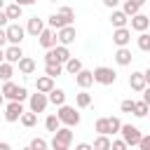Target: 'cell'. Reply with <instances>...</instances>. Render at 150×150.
<instances>
[{"mask_svg": "<svg viewBox=\"0 0 150 150\" xmlns=\"http://www.w3.org/2000/svg\"><path fill=\"white\" fill-rule=\"evenodd\" d=\"M49 28H54V30H61V28H66V26H73V21H75V12H73V7H61L56 14H52L49 19Z\"/></svg>", "mask_w": 150, "mask_h": 150, "instance_id": "6da1fadb", "label": "cell"}, {"mask_svg": "<svg viewBox=\"0 0 150 150\" xmlns=\"http://www.w3.org/2000/svg\"><path fill=\"white\" fill-rule=\"evenodd\" d=\"M0 94H2L5 98H9V101H19V103H23V101H26V98L30 96L26 87H21V84H14L12 80H7V82L2 84Z\"/></svg>", "mask_w": 150, "mask_h": 150, "instance_id": "7a4b0ae2", "label": "cell"}, {"mask_svg": "<svg viewBox=\"0 0 150 150\" xmlns=\"http://www.w3.org/2000/svg\"><path fill=\"white\" fill-rule=\"evenodd\" d=\"M70 143H73V131L70 127H61L59 131H54L52 141H49V148L52 150H70Z\"/></svg>", "mask_w": 150, "mask_h": 150, "instance_id": "3957f363", "label": "cell"}, {"mask_svg": "<svg viewBox=\"0 0 150 150\" xmlns=\"http://www.w3.org/2000/svg\"><path fill=\"white\" fill-rule=\"evenodd\" d=\"M56 117H59V122L63 124V127H77L80 124V112L75 110V105H59V110H56Z\"/></svg>", "mask_w": 150, "mask_h": 150, "instance_id": "277c9868", "label": "cell"}, {"mask_svg": "<svg viewBox=\"0 0 150 150\" xmlns=\"http://www.w3.org/2000/svg\"><path fill=\"white\" fill-rule=\"evenodd\" d=\"M91 75H94V82H98V84H103V87H110V84L117 82V73H115L112 68H108V66H98V68H94Z\"/></svg>", "mask_w": 150, "mask_h": 150, "instance_id": "5b68a950", "label": "cell"}, {"mask_svg": "<svg viewBox=\"0 0 150 150\" xmlns=\"http://www.w3.org/2000/svg\"><path fill=\"white\" fill-rule=\"evenodd\" d=\"M70 59V49L68 47H63V45H56L54 49H47V54H45V63H66Z\"/></svg>", "mask_w": 150, "mask_h": 150, "instance_id": "8992f818", "label": "cell"}, {"mask_svg": "<svg viewBox=\"0 0 150 150\" xmlns=\"http://www.w3.org/2000/svg\"><path fill=\"white\" fill-rule=\"evenodd\" d=\"M120 134H122V141L127 143V148H134V145H138V143H141V138H143L141 129H138V127H134V124H122Z\"/></svg>", "mask_w": 150, "mask_h": 150, "instance_id": "52a82bcc", "label": "cell"}, {"mask_svg": "<svg viewBox=\"0 0 150 150\" xmlns=\"http://www.w3.org/2000/svg\"><path fill=\"white\" fill-rule=\"evenodd\" d=\"M47 105H49V101H47V94H40V91H35V94H30L28 96V108H30V112H45L47 110Z\"/></svg>", "mask_w": 150, "mask_h": 150, "instance_id": "ba28073f", "label": "cell"}, {"mask_svg": "<svg viewBox=\"0 0 150 150\" xmlns=\"http://www.w3.org/2000/svg\"><path fill=\"white\" fill-rule=\"evenodd\" d=\"M5 33H7V42H9V45H19V47H21L23 35H26V28H23V26H19V23H9V26L5 28Z\"/></svg>", "mask_w": 150, "mask_h": 150, "instance_id": "9c48e42d", "label": "cell"}, {"mask_svg": "<svg viewBox=\"0 0 150 150\" xmlns=\"http://www.w3.org/2000/svg\"><path fill=\"white\" fill-rule=\"evenodd\" d=\"M23 112H26V110H23V103H19V101H9V103L5 105V120H7L9 124H12V122H19Z\"/></svg>", "mask_w": 150, "mask_h": 150, "instance_id": "30bf717a", "label": "cell"}, {"mask_svg": "<svg viewBox=\"0 0 150 150\" xmlns=\"http://www.w3.org/2000/svg\"><path fill=\"white\" fill-rule=\"evenodd\" d=\"M75 38H77V30H75V26H66V28L56 30V40H59V45H63V47L73 45V42H75Z\"/></svg>", "mask_w": 150, "mask_h": 150, "instance_id": "8fae6325", "label": "cell"}, {"mask_svg": "<svg viewBox=\"0 0 150 150\" xmlns=\"http://www.w3.org/2000/svg\"><path fill=\"white\" fill-rule=\"evenodd\" d=\"M38 42L42 49H54L56 47V30L54 28H45L40 35H38Z\"/></svg>", "mask_w": 150, "mask_h": 150, "instance_id": "7c38bea8", "label": "cell"}, {"mask_svg": "<svg viewBox=\"0 0 150 150\" xmlns=\"http://www.w3.org/2000/svg\"><path fill=\"white\" fill-rule=\"evenodd\" d=\"M129 21H131V28H129V30H138V33H145L148 26H150V16H145V14H141V12H138L136 16H131Z\"/></svg>", "mask_w": 150, "mask_h": 150, "instance_id": "4fadbf2b", "label": "cell"}, {"mask_svg": "<svg viewBox=\"0 0 150 150\" xmlns=\"http://www.w3.org/2000/svg\"><path fill=\"white\" fill-rule=\"evenodd\" d=\"M112 42H115L117 47H127V45L131 42V30H129V28H115V30H112Z\"/></svg>", "mask_w": 150, "mask_h": 150, "instance_id": "5bb4252c", "label": "cell"}, {"mask_svg": "<svg viewBox=\"0 0 150 150\" xmlns=\"http://www.w3.org/2000/svg\"><path fill=\"white\" fill-rule=\"evenodd\" d=\"M21 59H23V49H21L19 45H9V47L5 49V61H7V63H14V66H16Z\"/></svg>", "mask_w": 150, "mask_h": 150, "instance_id": "9a60e30c", "label": "cell"}, {"mask_svg": "<svg viewBox=\"0 0 150 150\" xmlns=\"http://www.w3.org/2000/svg\"><path fill=\"white\" fill-rule=\"evenodd\" d=\"M75 84L80 87V89H89L91 84H94V75H91V70H80L77 75H75Z\"/></svg>", "mask_w": 150, "mask_h": 150, "instance_id": "2e32d148", "label": "cell"}, {"mask_svg": "<svg viewBox=\"0 0 150 150\" xmlns=\"http://www.w3.org/2000/svg\"><path fill=\"white\" fill-rule=\"evenodd\" d=\"M42 30H45V21H42V19H38V16L28 19V23H26V33H28V35L38 38V35H40Z\"/></svg>", "mask_w": 150, "mask_h": 150, "instance_id": "e0dca14e", "label": "cell"}, {"mask_svg": "<svg viewBox=\"0 0 150 150\" xmlns=\"http://www.w3.org/2000/svg\"><path fill=\"white\" fill-rule=\"evenodd\" d=\"M131 59H134V54H131L129 47H117V52H115V63L117 66H129Z\"/></svg>", "mask_w": 150, "mask_h": 150, "instance_id": "ac0fdd59", "label": "cell"}, {"mask_svg": "<svg viewBox=\"0 0 150 150\" xmlns=\"http://www.w3.org/2000/svg\"><path fill=\"white\" fill-rule=\"evenodd\" d=\"M110 23H112V28H127L129 16H127L122 9H112V14H110Z\"/></svg>", "mask_w": 150, "mask_h": 150, "instance_id": "d6986e66", "label": "cell"}, {"mask_svg": "<svg viewBox=\"0 0 150 150\" xmlns=\"http://www.w3.org/2000/svg\"><path fill=\"white\" fill-rule=\"evenodd\" d=\"M129 87L134 89V91H143L148 84H145V77H143V73L141 70H136V73H131L129 75Z\"/></svg>", "mask_w": 150, "mask_h": 150, "instance_id": "ffe728a7", "label": "cell"}, {"mask_svg": "<svg viewBox=\"0 0 150 150\" xmlns=\"http://www.w3.org/2000/svg\"><path fill=\"white\" fill-rule=\"evenodd\" d=\"M16 66H19V73H21V75H33V73H35V68H38V63H35L30 56H23Z\"/></svg>", "mask_w": 150, "mask_h": 150, "instance_id": "44dd1931", "label": "cell"}, {"mask_svg": "<svg viewBox=\"0 0 150 150\" xmlns=\"http://www.w3.org/2000/svg\"><path fill=\"white\" fill-rule=\"evenodd\" d=\"M35 89H38L40 94H49V91L54 89V80L47 77V75H40V77L35 80Z\"/></svg>", "mask_w": 150, "mask_h": 150, "instance_id": "7402d4cb", "label": "cell"}, {"mask_svg": "<svg viewBox=\"0 0 150 150\" xmlns=\"http://www.w3.org/2000/svg\"><path fill=\"white\" fill-rule=\"evenodd\" d=\"M82 68H84V66H82V61H80L77 56H70V59H68V61L63 63V70H66L68 75H77V73H80Z\"/></svg>", "mask_w": 150, "mask_h": 150, "instance_id": "603a6c76", "label": "cell"}, {"mask_svg": "<svg viewBox=\"0 0 150 150\" xmlns=\"http://www.w3.org/2000/svg\"><path fill=\"white\" fill-rule=\"evenodd\" d=\"M2 12L7 14V19H9V21H16V19H21L23 7H19L16 2H12V5H5V9H2Z\"/></svg>", "mask_w": 150, "mask_h": 150, "instance_id": "cb8c5ba5", "label": "cell"}, {"mask_svg": "<svg viewBox=\"0 0 150 150\" xmlns=\"http://www.w3.org/2000/svg\"><path fill=\"white\" fill-rule=\"evenodd\" d=\"M47 101H49V103H54V105H63V103H66V91L54 87V89L47 94Z\"/></svg>", "mask_w": 150, "mask_h": 150, "instance_id": "d4e9b609", "label": "cell"}, {"mask_svg": "<svg viewBox=\"0 0 150 150\" xmlns=\"http://www.w3.org/2000/svg\"><path fill=\"white\" fill-rule=\"evenodd\" d=\"M75 105L77 108H89L91 105V94L87 89H82L80 94H75Z\"/></svg>", "mask_w": 150, "mask_h": 150, "instance_id": "484cf974", "label": "cell"}, {"mask_svg": "<svg viewBox=\"0 0 150 150\" xmlns=\"http://www.w3.org/2000/svg\"><path fill=\"white\" fill-rule=\"evenodd\" d=\"M61 73H63V66H61V63H45V75H47V77L54 80V77H59Z\"/></svg>", "mask_w": 150, "mask_h": 150, "instance_id": "4316f807", "label": "cell"}, {"mask_svg": "<svg viewBox=\"0 0 150 150\" xmlns=\"http://www.w3.org/2000/svg\"><path fill=\"white\" fill-rule=\"evenodd\" d=\"M94 129L98 131V136H110V127H108V117H98L94 122Z\"/></svg>", "mask_w": 150, "mask_h": 150, "instance_id": "83f0119b", "label": "cell"}, {"mask_svg": "<svg viewBox=\"0 0 150 150\" xmlns=\"http://www.w3.org/2000/svg\"><path fill=\"white\" fill-rule=\"evenodd\" d=\"M12 75H14V63L2 61V63H0V80L7 82V80H12Z\"/></svg>", "mask_w": 150, "mask_h": 150, "instance_id": "f1b7e54d", "label": "cell"}, {"mask_svg": "<svg viewBox=\"0 0 150 150\" xmlns=\"http://www.w3.org/2000/svg\"><path fill=\"white\" fill-rule=\"evenodd\" d=\"M110 136H96L94 138V143H91V148L94 150H110Z\"/></svg>", "mask_w": 150, "mask_h": 150, "instance_id": "f546056e", "label": "cell"}, {"mask_svg": "<svg viewBox=\"0 0 150 150\" xmlns=\"http://www.w3.org/2000/svg\"><path fill=\"white\" fill-rule=\"evenodd\" d=\"M122 12H124V14L131 19V16H136V14L141 12V7H138L134 0H124V5H122Z\"/></svg>", "mask_w": 150, "mask_h": 150, "instance_id": "4dcf8cb0", "label": "cell"}, {"mask_svg": "<svg viewBox=\"0 0 150 150\" xmlns=\"http://www.w3.org/2000/svg\"><path fill=\"white\" fill-rule=\"evenodd\" d=\"M19 122H21L26 129H30V127H35V124H38V115H35V112H30V110H26V112L21 115V120H19Z\"/></svg>", "mask_w": 150, "mask_h": 150, "instance_id": "1f68e13d", "label": "cell"}, {"mask_svg": "<svg viewBox=\"0 0 150 150\" xmlns=\"http://www.w3.org/2000/svg\"><path fill=\"white\" fill-rule=\"evenodd\" d=\"M45 129H47V131H52V134H54V131H59V129H61L59 117H56V115H47V120H45Z\"/></svg>", "mask_w": 150, "mask_h": 150, "instance_id": "d6a6232c", "label": "cell"}, {"mask_svg": "<svg viewBox=\"0 0 150 150\" xmlns=\"http://www.w3.org/2000/svg\"><path fill=\"white\" fill-rule=\"evenodd\" d=\"M136 45H138V49H141V52H150V35H148V33H138Z\"/></svg>", "mask_w": 150, "mask_h": 150, "instance_id": "836d02e7", "label": "cell"}, {"mask_svg": "<svg viewBox=\"0 0 150 150\" xmlns=\"http://www.w3.org/2000/svg\"><path fill=\"white\" fill-rule=\"evenodd\" d=\"M148 103H143V101H134V115L136 117H145L148 115Z\"/></svg>", "mask_w": 150, "mask_h": 150, "instance_id": "e575fe53", "label": "cell"}, {"mask_svg": "<svg viewBox=\"0 0 150 150\" xmlns=\"http://www.w3.org/2000/svg\"><path fill=\"white\" fill-rule=\"evenodd\" d=\"M30 148H33V150H49V143H47L42 136H35V138L30 141Z\"/></svg>", "mask_w": 150, "mask_h": 150, "instance_id": "d590c367", "label": "cell"}, {"mask_svg": "<svg viewBox=\"0 0 150 150\" xmlns=\"http://www.w3.org/2000/svg\"><path fill=\"white\" fill-rule=\"evenodd\" d=\"M108 127H110V134H120V129H122L120 117H108Z\"/></svg>", "mask_w": 150, "mask_h": 150, "instance_id": "8d00e7d4", "label": "cell"}, {"mask_svg": "<svg viewBox=\"0 0 150 150\" xmlns=\"http://www.w3.org/2000/svg\"><path fill=\"white\" fill-rule=\"evenodd\" d=\"M120 110H122V112H134V101H131V98L122 101V103H120Z\"/></svg>", "mask_w": 150, "mask_h": 150, "instance_id": "74e56055", "label": "cell"}, {"mask_svg": "<svg viewBox=\"0 0 150 150\" xmlns=\"http://www.w3.org/2000/svg\"><path fill=\"white\" fill-rule=\"evenodd\" d=\"M110 150H129V148H127V143H124L122 138H115V141L110 143Z\"/></svg>", "mask_w": 150, "mask_h": 150, "instance_id": "f35d334b", "label": "cell"}, {"mask_svg": "<svg viewBox=\"0 0 150 150\" xmlns=\"http://www.w3.org/2000/svg\"><path fill=\"white\" fill-rule=\"evenodd\" d=\"M138 148H141V150H150V134L141 138V143H138Z\"/></svg>", "mask_w": 150, "mask_h": 150, "instance_id": "ab89813d", "label": "cell"}, {"mask_svg": "<svg viewBox=\"0 0 150 150\" xmlns=\"http://www.w3.org/2000/svg\"><path fill=\"white\" fill-rule=\"evenodd\" d=\"M7 26H9V19H7V14L0 9V28H7Z\"/></svg>", "mask_w": 150, "mask_h": 150, "instance_id": "60d3db41", "label": "cell"}, {"mask_svg": "<svg viewBox=\"0 0 150 150\" xmlns=\"http://www.w3.org/2000/svg\"><path fill=\"white\" fill-rule=\"evenodd\" d=\"M108 9H117V5H120V0H101Z\"/></svg>", "mask_w": 150, "mask_h": 150, "instance_id": "b9f144b4", "label": "cell"}, {"mask_svg": "<svg viewBox=\"0 0 150 150\" xmlns=\"http://www.w3.org/2000/svg\"><path fill=\"white\" fill-rule=\"evenodd\" d=\"M141 94H143V98H141V101H143V103H148V105H150V87H145V89H143V91H141Z\"/></svg>", "mask_w": 150, "mask_h": 150, "instance_id": "7bdbcfd3", "label": "cell"}, {"mask_svg": "<svg viewBox=\"0 0 150 150\" xmlns=\"http://www.w3.org/2000/svg\"><path fill=\"white\" fill-rule=\"evenodd\" d=\"M5 45H7V33H5V28H0V47L5 49Z\"/></svg>", "mask_w": 150, "mask_h": 150, "instance_id": "ee69618b", "label": "cell"}, {"mask_svg": "<svg viewBox=\"0 0 150 150\" xmlns=\"http://www.w3.org/2000/svg\"><path fill=\"white\" fill-rule=\"evenodd\" d=\"M14 2H16L19 7H28V5H35L38 0H14Z\"/></svg>", "mask_w": 150, "mask_h": 150, "instance_id": "f6af8a7d", "label": "cell"}, {"mask_svg": "<svg viewBox=\"0 0 150 150\" xmlns=\"http://www.w3.org/2000/svg\"><path fill=\"white\" fill-rule=\"evenodd\" d=\"M75 150H94V148H91V143H77Z\"/></svg>", "mask_w": 150, "mask_h": 150, "instance_id": "bcb514c9", "label": "cell"}, {"mask_svg": "<svg viewBox=\"0 0 150 150\" xmlns=\"http://www.w3.org/2000/svg\"><path fill=\"white\" fill-rule=\"evenodd\" d=\"M143 77H145V84L150 87V68H148V70H143Z\"/></svg>", "mask_w": 150, "mask_h": 150, "instance_id": "7dc6e473", "label": "cell"}, {"mask_svg": "<svg viewBox=\"0 0 150 150\" xmlns=\"http://www.w3.org/2000/svg\"><path fill=\"white\" fill-rule=\"evenodd\" d=\"M0 150H12V145L7 141H0Z\"/></svg>", "mask_w": 150, "mask_h": 150, "instance_id": "c3c4849f", "label": "cell"}, {"mask_svg": "<svg viewBox=\"0 0 150 150\" xmlns=\"http://www.w3.org/2000/svg\"><path fill=\"white\" fill-rule=\"evenodd\" d=\"M134 2H136V5H138V7H143V5H145V2H148V0H134Z\"/></svg>", "mask_w": 150, "mask_h": 150, "instance_id": "681fc988", "label": "cell"}, {"mask_svg": "<svg viewBox=\"0 0 150 150\" xmlns=\"http://www.w3.org/2000/svg\"><path fill=\"white\" fill-rule=\"evenodd\" d=\"M2 61H5V49L0 47V63H2Z\"/></svg>", "mask_w": 150, "mask_h": 150, "instance_id": "f907efd6", "label": "cell"}, {"mask_svg": "<svg viewBox=\"0 0 150 150\" xmlns=\"http://www.w3.org/2000/svg\"><path fill=\"white\" fill-rule=\"evenodd\" d=\"M2 105H5V96L0 94V108H2Z\"/></svg>", "mask_w": 150, "mask_h": 150, "instance_id": "816d5d0a", "label": "cell"}, {"mask_svg": "<svg viewBox=\"0 0 150 150\" xmlns=\"http://www.w3.org/2000/svg\"><path fill=\"white\" fill-rule=\"evenodd\" d=\"M0 9H5V0H0Z\"/></svg>", "mask_w": 150, "mask_h": 150, "instance_id": "f5cc1de1", "label": "cell"}, {"mask_svg": "<svg viewBox=\"0 0 150 150\" xmlns=\"http://www.w3.org/2000/svg\"><path fill=\"white\" fill-rule=\"evenodd\" d=\"M21 150H33V148H30V145H26V148H21Z\"/></svg>", "mask_w": 150, "mask_h": 150, "instance_id": "db71d44e", "label": "cell"}, {"mask_svg": "<svg viewBox=\"0 0 150 150\" xmlns=\"http://www.w3.org/2000/svg\"><path fill=\"white\" fill-rule=\"evenodd\" d=\"M145 117H150V108H148V115H145Z\"/></svg>", "mask_w": 150, "mask_h": 150, "instance_id": "11a10c76", "label": "cell"}, {"mask_svg": "<svg viewBox=\"0 0 150 150\" xmlns=\"http://www.w3.org/2000/svg\"><path fill=\"white\" fill-rule=\"evenodd\" d=\"M49 2H56V0H49Z\"/></svg>", "mask_w": 150, "mask_h": 150, "instance_id": "9f6ffc18", "label": "cell"}]
</instances>
